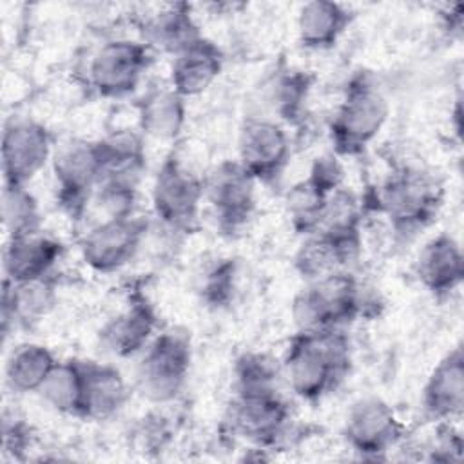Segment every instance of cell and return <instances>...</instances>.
Instances as JSON below:
<instances>
[{
	"label": "cell",
	"mask_w": 464,
	"mask_h": 464,
	"mask_svg": "<svg viewBox=\"0 0 464 464\" xmlns=\"http://www.w3.org/2000/svg\"><path fill=\"white\" fill-rule=\"evenodd\" d=\"M350 364L352 350L344 330H297L285 352L281 373L295 397L317 402L341 386Z\"/></svg>",
	"instance_id": "obj_1"
},
{
	"label": "cell",
	"mask_w": 464,
	"mask_h": 464,
	"mask_svg": "<svg viewBox=\"0 0 464 464\" xmlns=\"http://www.w3.org/2000/svg\"><path fill=\"white\" fill-rule=\"evenodd\" d=\"M390 116V102L368 76H353L330 121V140L337 156H355L372 145Z\"/></svg>",
	"instance_id": "obj_2"
},
{
	"label": "cell",
	"mask_w": 464,
	"mask_h": 464,
	"mask_svg": "<svg viewBox=\"0 0 464 464\" xmlns=\"http://www.w3.org/2000/svg\"><path fill=\"white\" fill-rule=\"evenodd\" d=\"M361 312L362 288L348 270L306 281L292 301V319L299 332L344 330Z\"/></svg>",
	"instance_id": "obj_3"
},
{
	"label": "cell",
	"mask_w": 464,
	"mask_h": 464,
	"mask_svg": "<svg viewBox=\"0 0 464 464\" xmlns=\"http://www.w3.org/2000/svg\"><path fill=\"white\" fill-rule=\"evenodd\" d=\"M192 366L190 337L181 330H163L138 355L134 368V390L152 404H167L178 399Z\"/></svg>",
	"instance_id": "obj_4"
},
{
	"label": "cell",
	"mask_w": 464,
	"mask_h": 464,
	"mask_svg": "<svg viewBox=\"0 0 464 464\" xmlns=\"http://www.w3.org/2000/svg\"><path fill=\"white\" fill-rule=\"evenodd\" d=\"M442 205L440 183L411 167L390 174L377 190V208L401 236L426 228Z\"/></svg>",
	"instance_id": "obj_5"
},
{
	"label": "cell",
	"mask_w": 464,
	"mask_h": 464,
	"mask_svg": "<svg viewBox=\"0 0 464 464\" xmlns=\"http://www.w3.org/2000/svg\"><path fill=\"white\" fill-rule=\"evenodd\" d=\"M103 154L100 140L69 138L56 145L51 170L56 203L72 219H80L92 203L102 178Z\"/></svg>",
	"instance_id": "obj_6"
},
{
	"label": "cell",
	"mask_w": 464,
	"mask_h": 464,
	"mask_svg": "<svg viewBox=\"0 0 464 464\" xmlns=\"http://www.w3.org/2000/svg\"><path fill=\"white\" fill-rule=\"evenodd\" d=\"M203 205V178L190 170L176 152L158 167L150 187L154 218L169 230L188 232Z\"/></svg>",
	"instance_id": "obj_7"
},
{
	"label": "cell",
	"mask_w": 464,
	"mask_h": 464,
	"mask_svg": "<svg viewBox=\"0 0 464 464\" xmlns=\"http://www.w3.org/2000/svg\"><path fill=\"white\" fill-rule=\"evenodd\" d=\"M150 62L152 49L143 40H107L89 60L87 83L100 98L121 100L138 89Z\"/></svg>",
	"instance_id": "obj_8"
},
{
	"label": "cell",
	"mask_w": 464,
	"mask_h": 464,
	"mask_svg": "<svg viewBox=\"0 0 464 464\" xmlns=\"http://www.w3.org/2000/svg\"><path fill=\"white\" fill-rule=\"evenodd\" d=\"M149 232V219L130 214L103 218L80 239L82 261L98 274H114L125 268L140 252Z\"/></svg>",
	"instance_id": "obj_9"
},
{
	"label": "cell",
	"mask_w": 464,
	"mask_h": 464,
	"mask_svg": "<svg viewBox=\"0 0 464 464\" xmlns=\"http://www.w3.org/2000/svg\"><path fill=\"white\" fill-rule=\"evenodd\" d=\"M257 181L237 160L218 163L203 178V201L208 205L218 227L227 234H236L254 216Z\"/></svg>",
	"instance_id": "obj_10"
},
{
	"label": "cell",
	"mask_w": 464,
	"mask_h": 464,
	"mask_svg": "<svg viewBox=\"0 0 464 464\" xmlns=\"http://www.w3.org/2000/svg\"><path fill=\"white\" fill-rule=\"evenodd\" d=\"M54 140L51 130L33 118H13L2 132L4 185H29L53 160Z\"/></svg>",
	"instance_id": "obj_11"
},
{
	"label": "cell",
	"mask_w": 464,
	"mask_h": 464,
	"mask_svg": "<svg viewBox=\"0 0 464 464\" xmlns=\"http://www.w3.org/2000/svg\"><path fill=\"white\" fill-rule=\"evenodd\" d=\"M227 424L236 437L268 448L283 439L290 424V408L279 390L234 392Z\"/></svg>",
	"instance_id": "obj_12"
},
{
	"label": "cell",
	"mask_w": 464,
	"mask_h": 464,
	"mask_svg": "<svg viewBox=\"0 0 464 464\" xmlns=\"http://www.w3.org/2000/svg\"><path fill=\"white\" fill-rule=\"evenodd\" d=\"M404 433L406 426L381 397L357 399L344 417V440L361 459H382L401 444Z\"/></svg>",
	"instance_id": "obj_13"
},
{
	"label": "cell",
	"mask_w": 464,
	"mask_h": 464,
	"mask_svg": "<svg viewBox=\"0 0 464 464\" xmlns=\"http://www.w3.org/2000/svg\"><path fill=\"white\" fill-rule=\"evenodd\" d=\"M290 136L285 125L270 116H248L237 134V161L257 183L277 179L290 160Z\"/></svg>",
	"instance_id": "obj_14"
},
{
	"label": "cell",
	"mask_w": 464,
	"mask_h": 464,
	"mask_svg": "<svg viewBox=\"0 0 464 464\" xmlns=\"http://www.w3.org/2000/svg\"><path fill=\"white\" fill-rule=\"evenodd\" d=\"M343 178L339 160L323 156L314 161L306 178L288 188L285 207L288 221L297 234L308 236L319 228L332 192L344 185Z\"/></svg>",
	"instance_id": "obj_15"
},
{
	"label": "cell",
	"mask_w": 464,
	"mask_h": 464,
	"mask_svg": "<svg viewBox=\"0 0 464 464\" xmlns=\"http://www.w3.org/2000/svg\"><path fill=\"white\" fill-rule=\"evenodd\" d=\"M158 315L145 297L132 299L98 332L103 352L118 359L138 357L158 334Z\"/></svg>",
	"instance_id": "obj_16"
},
{
	"label": "cell",
	"mask_w": 464,
	"mask_h": 464,
	"mask_svg": "<svg viewBox=\"0 0 464 464\" xmlns=\"http://www.w3.org/2000/svg\"><path fill=\"white\" fill-rule=\"evenodd\" d=\"M413 272L419 285L433 297H446L459 290L464 277L460 243L451 234H437L419 250Z\"/></svg>",
	"instance_id": "obj_17"
},
{
	"label": "cell",
	"mask_w": 464,
	"mask_h": 464,
	"mask_svg": "<svg viewBox=\"0 0 464 464\" xmlns=\"http://www.w3.org/2000/svg\"><path fill=\"white\" fill-rule=\"evenodd\" d=\"M422 415L431 422L453 420L464 408V355L455 346L430 372L420 393Z\"/></svg>",
	"instance_id": "obj_18"
},
{
	"label": "cell",
	"mask_w": 464,
	"mask_h": 464,
	"mask_svg": "<svg viewBox=\"0 0 464 464\" xmlns=\"http://www.w3.org/2000/svg\"><path fill=\"white\" fill-rule=\"evenodd\" d=\"M62 256L63 245L42 230L20 237H7L2 252L4 279L24 283L49 277Z\"/></svg>",
	"instance_id": "obj_19"
},
{
	"label": "cell",
	"mask_w": 464,
	"mask_h": 464,
	"mask_svg": "<svg viewBox=\"0 0 464 464\" xmlns=\"http://www.w3.org/2000/svg\"><path fill=\"white\" fill-rule=\"evenodd\" d=\"M225 54L212 40L201 36L172 56L170 89L181 98L203 94L221 74Z\"/></svg>",
	"instance_id": "obj_20"
},
{
	"label": "cell",
	"mask_w": 464,
	"mask_h": 464,
	"mask_svg": "<svg viewBox=\"0 0 464 464\" xmlns=\"http://www.w3.org/2000/svg\"><path fill=\"white\" fill-rule=\"evenodd\" d=\"M361 241L346 239L330 232L315 230L303 236V241L294 256L297 274L306 281H315L324 276L348 270V265L357 257Z\"/></svg>",
	"instance_id": "obj_21"
},
{
	"label": "cell",
	"mask_w": 464,
	"mask_h": 464,
	"mask_svg": "<svg viewBox=\"0 0 464 464\" xmlns=\"http://www.w3.org/2000/svg\"><path fill=\"white\" fill-rule=\"evenodd\" d=\"M129 399L130 388L116 366L109 362L83 361L82 419L107 420L118 415Z\"/></svg>",
	"instance_id": "obj_22"
},
{
	"label": "cell",
	"mask_w": 464,
	"mask_h": 464,
	"mask_svg": "<svg viewBox=\"0 0 464 464\" xmlns=\"http://www.w3.org/2000/svg\"><path fill=\"white\" fill-rule=\"evenodd\" d=\"M58 301L53 276L34 281L11 283L4 279L2 286V330L7 334L9 324L29 326L47 317Z\"/></svg>",
	"instance_id": "obj_23"
},
{
	"label": "cell",
	"mask_w": 464,
	"mask_h": 464,
	"mask_svg": "<svg viewBox=\"0 0 464 464\" xmlns=\"http://www.w3.org/2000/svg\"><path fill=\"white\" fill-rule=\"evenodd\" d=\"M352 20L353 13L339 2H306L297 13V40L304 49L326 51L343 38Z\"/></svg>",
	"instance_id": "obj_24"
},
{
	"label": "cell",
	"mask_w": 464,
	"mask_h": 464,
	"mask_svg": "<svg viewBox=\"0 0 464 464\" xmlns=\"http://www.w3.org/2000/svg\"><path fill=\"white\" fill-rule=\"evenodd\" d=\"M201 36L199 25L187 4L163 5L158 13L150 14L143 25V42L152 51H161L170 56Z\"/></svg>",
	"instance_id": "obj_25"
},
{
	"label": "cell",
	"mask_w": 464,
	"mask_h": 464,
	"mask_svg": "<svg viewBox=\"0 0 464 464\" xmlns=\"http://www.w3.org/2000/svg\"><path fill=\"white\" fill-rule=\"evenodd\" d=\"M56 362V355L45 344L20 343L13 346L5 359V384L18 395L38 393Z\"/></svg>",
	"instance_id": "obj_26"
},
{
	"label": "cell",
	"mask_w": 464,
	"mask_h": 464,
	"mask_svg": "<svg viewBox=\"0 0 464 464\" xmlns=\"http://www.w3.org/2000/svg\"><path fill=\"white\" fill-rule=\"evenodd\" d=\"M185 116V98L172 91L170 85L150 91L138 107L141 132L161 141H172L181 134Z\"/></svg>",
	"instance_id": "obj_27"
},
{
	"label": "cell",
	"mask_w": 464,
	"mask_h": 464,
	"mask_svg": "<svg viewBox=\"0 0 464 464\" xmlns=\"http://www.w3.org/2000/svg\"><path fill=\"white\" fill-rule=\"evenodd\" d=\"M312 91V76L299 69H283L274 72L263 89L265 105L270 109L274 120L281 123L295 121Z\"/></svg>",
	"instance_id": "obj_28"
},
{
	"label": "cell",
	"mask_w": 464,
	"mask_h": 464,
	"mask_svg": "<svg viewBox=\"0 0 464 464\" xmlns=\"http://www.w3.org/2000/svg\"><path fill=\"white\" fill-rule=\"evenodd\" d=\"M38 395L56 413L82 419L83 402V361H58Z\"/></svg>",
	"instance_id": "obj_29"
},
{
	"label": "cell",
	"mask_w": 464,
	"mask_h": 464,
	"mask_svg": "<svg viewBox=\"0 0 464 464\" xmlns=\"http://www.w3.org/2000/svg\"><path fill=\"white\" fill-rule=\"evenodd\" d=\"M2 223L7 237L42 230V214L27 185H2Z\"/></svg>",
	"instance_id": "obj_30"
},
{
	"label": "cell",
	"mask_w": 464,
	"mask_h": 464,
	"mask_svg": "<svg viewBox=\"0 0 464 464\" xmlns=\"http://www.w3.org/2000/svg\"><path fill=\"white\" fill-rule=\"evenodd\" d=\"M279 370L265 353H243L234 366V392L279 390Z\"/></svg>",
	"instance_id": "obj_31"
},
{
	"label": "cell",
	"mask_w": 464,
	"mask_h": 464,
	"mask_svg": "<svg viewBox=\"0 0 464 464\" xmlns=\"http://www.w3.org/2000/svg\"><path fill=\"white\" fill-rule=\"evenodd\" d=\"M237 283V268L234 259H219L210 266L199 285L201 299L212 308H223L234 299Z\"/></svg>",
	"instance_id": "obj_32"
},
{
	"label": "cell",
	"mask_w": 464,
	"mask_h": 464,
	"mask_svg": "<svg viewBox=\"0 0 464 464\" xmlns=\"http://www.w3.org/2000/svg\"><path fill=\"white\" fill-rule=\"evenodd\" d=\"M462 450L460 433L451 426V420L435 422V435L430 444L433 460H459Z\"/></svg>",
	"instance_id": "obj_33"
},
{
	"label": "cell",
	"mask_w": 464,
	"mask_h": 464,
	"mask_svg": "<svg viewBox=\"0 0 464 464\" xmlns=\"http://www.w3.org/2000/svg\"><path fill=\"white\" fill-rule=\"evenodd\" d=\"M2 446H4V451H13V453L24 451L27 446H31L29 428L20 419H13V422L5 419Z\"/></svg>",
	"instance_id": "obj_34"
}]
</instances>
